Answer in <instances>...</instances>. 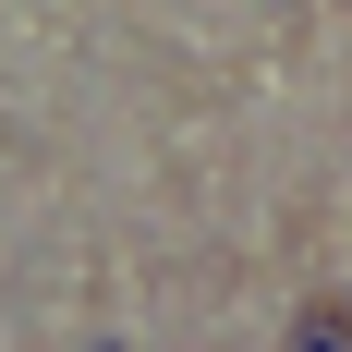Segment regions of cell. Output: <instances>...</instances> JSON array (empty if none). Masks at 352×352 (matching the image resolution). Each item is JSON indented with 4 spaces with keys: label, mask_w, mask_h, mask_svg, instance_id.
Instances as JSON below:
<instances>
[{
    "label": "cell",
    "mask_w": 352,
    "mask_h": 352,
    "mask_svg": "<svg viewBox=\"0 0 352 352\" xmlns=\"http://www.w3.org/2000/svg\"><path fill=\"white\" fill-rule=\"evenodd\" d=\"M292 340H328V352H352V316H340V304H304V328H292Z\"/></svg>",
    "instance_id": "6da1fadb"
}]
</instances>
